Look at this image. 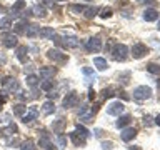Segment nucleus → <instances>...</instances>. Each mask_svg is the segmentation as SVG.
Wrapping results in <instances>:
<instances>
[{
    "instance_id": "13d9d810",
    "label": "nucleus",
    "mask_w": 160,
    "mask_h": 150,
    "mask_svg": "<svg viewBox=\"0 0 160 150\" xmlns=\"http://www.w3.org/2000/svg\"><path fill=\"white\" fill-rule=\"evenodd\" d=\"M157 28L160 30V20H158V23H157Z\"/></svg>"
},
{
    "instance_id": "39448f33",
    "label": "nucleus",
    "mask_w": 160,
    "mask_h": 150,
    "mask_svg": "<svg viewBox=\"0 0 160 150\" xmlns=\"http://www.w3.org/2000/svg\"><path fill=\"white\" fill-rule=\"evenodd\" d=\"M132 55H133V58H137V60H140V58H143L145 55L148 53V47L145 43H142V42H137V43H133L132 45Z\"/></svg>"
},
{
    "instance_id": "f704fd0d",
    "label": "nucleus",
    "mask_w": 160,
    "mask_h": 150,
    "mask_svg": "<svg viewBox=\"0 0 160 150\" xmlns=\"http://www.w3.org/2000/svg\"><path fill=\"white\" fill-rule=\"evenodd\" d=\"M10 27H12V18L10 17L0 18V30H8Z\"/></svg>"
},
{
    "instance_id": "0eeeda50",
    "label": "nucleus",
    "mask_w": 160,
    "mask_h": 150,
    "mask_svg": "<svg viewBox=\"0 0 160 150\" xmlns=\"http://www.w3.org/2000/svg\"><path fill=\"white\" fill-rule=\"evenodd\" d=\"M125 110V105L123 102H120V100H115V102H112L107 107V115H112V117H118V115H122Z\"/></svg>"
},
{
    "instance_id": "dca6fc26",
    "label": "nucleus",
    "mask_w": 160,
    "mask_h": 150,
    "mask_svg": "<svg viewBox=\"0 0 160 150\" xmlns=\"http://www.w3.org/2000/svg\"><path fill=\"white\" fill-rule=\"evenodd\" d=\"M142 17H143L145 22H157L158 17H160V13H158L157 8H147V10L143 12Z\"/></svg>"
},
{
    "instance_id": "a211bd4d",
    "label": "nucleus",
    "mask_w": 160,
    "mask_h": 150,
    "mask_svg": "<svg viewBox=\"0 0 160 150\" xmlns=\"http://www.w3.org/2000/svg\"><path fill=\"white\" fill-rule=\"evenodd\" d=\"M27 55H28V48L25 45H17V50H15V57L18 58V62L25 63L27 62Z\"/></svg>"
},
{
    "instance_id": "09e8293b",
    "label": "nucleus",
    "mask_w": 160,
    "mask_h": 150,
    "mask_svg": "<svg viewBox=\"0 0 160 150\" xmlns=\"http://www.w3.org/2000/svg\"><path fill=\"white\" fill-rule=\"evenodd\" d=\"M137 2H143L147 5H157V0H137Z\"/></svg>"
},
{
    "instance_id": "37998d69",
    "label": "nucleus",
    "mask_w": 160,
    "mask_h": 150,
    "mask_svg": "<svg viewBox=\"0 0 160 150\" xmlns=\"http://www.w3.org/2000/svg\"><path fill=\"white\" fill-rule=\"evenodd\" d=\"M143 125H145V127H150V125H153V118L150 117V115L143 117Z\"/></svg>"
},
{
    "instance_id": "ea45409f",
    "label": "nucleus",
    "mask_w": 160,
    "mask_h": 150,
    "mask_svg": "<svg viewBox=\"0 0 160 150\" xmlns=\"http://www.w3.org/2000/svg\"><path fill=\"white\" fill-rule=\"evenodd\" d=\"M57 142H58V147L60 148L67 147V137H65L63 133H57Z\"/></svg>"
},
{
    "instance_id": "4d7b16f0",
    "label": "nucleus",
    "mask_w": 160,
    "mask_h": 150,
    "mask_svg": "<svg viewBox=\"0 0 160 150\" xmlns=\"http://www.w3.org/2000/svg\"><path fill=\"white\" fill-rule=\"evenodd\" d=\"M157 87H158V92H160V80H157Z\"/></svg>"
},
{
    "instance_id": "7c9ffc66",
    "label": "nucleus",
    "mask_w": 160,
    "mask_h": 150,
    "mask_svg": "<svg viewBox=\"0 0 160 150\" xmlns=\"http://www.w3.org/2000/svg\"><path fill=\"white\" fill-rule=\"evenodd\" d=\"M98 10H100L98 7H87V8L83 10V15H85V18H93L95 15L98 13Z\"/></svg>"
},
{
    "instance_id": "9b49d317",
    "label": "nucleus",
    "mask_w": 160,
    "mask_h": 150,
    "mask_svg": "<svg viewBox=\"0 0 160 150\" xmlns=\"http://www.w3.org/2000/svg\"><path fill=\"white\" fill-rule=\"evenodd\" d=\"M52 143V138H50V133L47 132V130H40L38 132V147H42V148H47L48 145Z\"/></svg>"
},
{
    "instance_id": "8fccbe9b",
    "label": "nucleus",
    "mask_w": 160,
    "mask_h": 150,
    "mask_svg": "<svg viewBox=\"0 0 160 150\" xmlns=\"http://www.w3.org/2000/svg\"><path fill=\"white\" fill-rule=\"evenodd\" d=\"M95 98V92H93V88H90L88 90V100H93Z\"/></svg>"
},
{
    "instance_id": "9d476101",
    "label": "nucleus",
    "mask_w": 160,
    "mask_h": 150,
    "mask_svg": "<svg viewBox=\"0 0 160 150\" xmlns=\"http://www.w3.org/2000/svg\"><path fill=\"white\" fill-rule=\"evenodd\" d=\"M27 7V2L25 0H17V2L13 3V7H12V10H10V15L8 17L10 18H18V17H22V10Z\"/></svg>"
},
{
    "instance_id": "ddd939ff",
    "label": "nucleus",
    "mask_w": 160,
    "mask_h": 150,
    "mask_svg": "<svg viewBox=\"0 0 160 150\" xmlns=\"http://www.w3.org/2000/svg\"><path fill=\"white\" fill-rule=\"evenodd\" d=\"M37 117H38V110H37V107H30L28 108V112L25 113V115H22V122L27 125V123H32L33 120H37Z\"/></svg>"
},
{
    "instance_id": "2eb2a0df",
    "label": "nucleus",
    "mask_w": 160,
    "mask_h": 150,
    "mask_svg": "<svg viewBox=\"0 0 160 150\" xmlns=\"http://www.w3.org/2000/svg\"><path fill=\"white\" fill-rule=\"evenodd\" d=\"M68 138L72 140V143L75 145V147H85V143H87V138L82 137V135L77 133V132H70Z\"/></svg>"
},
{
    "instance_id": "7ed1b4c3",
    "label": "nucleus",
    "mask_w": 160,
    "mask_h": 150,
    "mask_svg": "<svg viewBox=\"0 0 160 150\" xmlns=\"http://www.w3.org/2000/svg\"><path fill=\"white\" fill-rule=\"evenodd\" d=\"M80 102V97H78V93L75 92V90H72V92H68L67 93V97L63 98V102H62V107L67 110V108H72V107H77Z\"/></svg>"
},
{
    "instance_id": "6ab92c4d",
    "label": "nucleus",
    "mask_w": 160,
    "mask_h": 150,
    "mask_svg": "<svg viewBox=\"0 0 160 150\" xmlns=\"http://www.w3.org/2000/svg\"><path fill=\"white\" fill-rule=\"evenodd\" d=\"M93 65L98 72H105V70L108 68V62H107V58H103V57H93Z\"/></svg>"
},
{
    "instance_id": "de8ad7c7",
    "label": "nucleus",
    "mask_w": 160,
    "mask_h": 150,
    "mask_svg": "<svg viewBox=\"0 0 160 150\" xmlns=\"http://www.w3.org/2000/svg\"><path fill=\"white\" fill-rule=\"evenodd\" d=\"M93 135H95L97 138H100V137L103 135V130H102V128H95V130H93Z\"/></svg>"
},
{
    "instance_id": "c03bdc74",
    "label": "nucleus",
    "mask_w": 160,
    "mask_h": 150,
    "mask_svg": "<svg viewBox=\"0 0 160 150\" xmlns=\"http://www.w3.org/2000/svg\"><path fill=\"white\" fill-rule=\"evenodd\" d=\"M102 148L103 150H112L113 148V143L112 142H102Z\"/></svg>"
},
{
    "instance_id": "473e14b6",
    "label": "nucleus",
    "mask_w": 160,
    "mask_h": 150,
    "mask_svg": "<svg viewBox=\"0 0 160 150\" xmlns=\"http://www.w3.org/2000/svg\"><path fill=\"white\" fill-rule=\"evenodd\" d=\"M147 72L152 73V75H160V65L155 63V62H150L147 65Z\"/></svg>"
},
{
    "instance_id": "cd10ccee",
    "label": "nucleus",
    "mask_w": 160,
    "mask_h": 150,
    "mask_svg": "<svg viewBox=\"0 0 160 150\" xmlns=\"http://www.w3.org/2000/svg\"><path fill=\"white\" fill-rule=\"evenodd\" d=\"M42 112H43V115H52V113L55 112V103L52 102V100L45 102V103L42 105Z\"/></svg>"
},
{
    "instance_id": "b1692460",
    "label": "nucleus",
    "mask_w": 160,
    "mask_h": 150,
    "mask_svg": "<svg viewBox=\"0 0 160 150\" xmlns=\"http://www.w3.org/2000/svg\"><path fill=\"white\" fill-rule=\"evenodd\" d=\"M32 13L35 15V17H38V18H45V17H47V8H45L43 5L37 3V5H33V7H32Z\"/></svg>"
},
{
    "instance_id": "393cba45",
    "label": "nucleus",
    "mask_w": 160,
    "mask_h": 150,
    "mask_svg": "<svg viewBox=\"0 0 160 150\" xmlns=\"http://www.w3.org/2000/svg\"><path fill=\"white\" fill-rule=\"evenodd\" d=\"M75 132L80 133V135H82V137H85V138H90V137H92V132H90V130L85 127V125H82V123H77V125H75Z\"/></svg>"
},
{
    "instance_id": "3c124183",
    "label": "nucleus",
    "mask_w": 160,
    "mask_h": 150,
    "mask_svg": "<svg viewBox=\"0 0 160 150\" xmlns=\"http://www.w3.org/2000/svg\"><path fill=\"white\" fill-rule=\"evenodd\" d=\"M153 123H155V125H158V127H160V113H158L157 117L153 118Z\"/></svg>"
},
{
    "instance_id": "58836bf2",
    "label": "nucleus",
    "mask_w": 160,
    "mask_h": 150,
    "mask_svg": "<svg viewBox=\"0 0 160 150\" xmlns=\"http://www.w3.org/2000/svg\"><path fill=\"white\" fill-rule=\"evenodd\" d=\"M98 15H100V18H108V17H112V8L110 7H105V8H102V10H98Z\"/></svg>"
},
{
    "instance_id": "603ef678",
    "label": "nucleus",
    "mask_w": 160,
    "mask_h": 150,
    "mask_svg": "<svg viewBox=\"0 0 160 150\" xmlns=\"http://www.w3.org/2000/svg\"><path fill=\"white\" fill-rule=\"evenodd\" d=\"M45 150H58V148H57V145H52V143H50V145H48V147L45 148Z\"/></svg>"
},
{
    "instance_id": "aec40b11",
    "label": "nucleus",
    "mask_w": 160,
    "mask_h": 150,
    "mask_svg": "<svg viewBox=\"0 0 160 150\" xmlns=\"http://www.w3.org/2000/svg\"><path fill=\"white\" fill-rule=\"evenodd\" d=\"M130 122H132V117H130L128 113H125V115H118V120L115 122V127L117 128H125V127H128Z\"/></svg>"
},
{
    "instance_id": "f03ea898",
    "label": "nucleus",
    "mask_w": 160,
    "mask_h": 150,
    "mask_svg": "<svg viewBox=\"0 0 160 150\" xmlns=\"http://www.w3.org/2000/svg\"><path fill=\"white\" fill-rule=\"evenodd\" d=\"M152 88L147 87V85H138V87L133 88V98L135 100H148L152 97Z\"/></svg>"
},
{
    "instance_id": "a19ab883",
    "label": "nucleus",
    "mask_w": 160,
    "mask_h": 150,
    "mask_svg": "<svg viewBox=\"0 0 160 150\" xmlns=\"http://www.w3.org/2000/svg\"><path fill=\"white\" fill-rule=\"evenodd\" d=\"M5 143H7V147H13V148H15V147H20V142H18L17 137H8Z\"/></svg>"
},
{
    "instance_id": "5fc2aeb1",
    "label": "nucleus",
    "mask_w": 160,
    "mask_h": 150,
    "mask_svg": "<svg viewBox=\"0 0 160 150\" xmlns=\"http://www.w3.org/2000/svg\"><path fill=\"white\" fill-rule=\"evenodd\" d=\"M42 2H43L45 5H52V3H53V0H42Z\"/></svg>"
},
{
    "instance_id": "c85d7f7f",
    "label": "nucleus",
    "mask_w": 160,
    "mask_h": 150,
    "mask_svg": "<svg viewBox=\"0 0 160 150\" xmlns=\"http://www.w3.org/2000/svg\"><path fill=\"white\" fill-rule=\"evenodd\" d=\"M82 73L87 77L88 82H95V80H97V75H95L93 68H90V67H83V68H82Z\"/></svg>"
},
{
    "instance_id": "6e6d98bb",
    "label": "nucleus",
    "mask_w": 160,
    "mask_h": 150,
    "mask_svg": "<svg viewBox=\"0 0 160 150\" xmlns=\"http://www.w3.org/2000/svg\"><path fill=\"white\" fill-rule=\"evenodd\" d=\"M128 150H142L140 147H137V145H135V147H128Z\"/></svg>"
},
{
    "instance_id": "bf43d9fd",
    "label": "nucleus",
    "mask_w": 160,
    "mask_h": 150,
    "mask_svg": "<svg viewBox=\"0 0 160 150\" xmlns=\"http://www.w3.org/2000/svg\"><path fill=\"white\" fill-rule=\"evenodd\" d=\"M53 2H65V0H53Z\"/></svg>"
},
{
    "instance_id": "5701e85b",
    "label": "nucleus",
    "mask_w": 160,
    "mask_h": 150,
    "mask_svg": "<svg viewBox=\"0 0 160 150\" xmlns=\"http://www.w3.org/2000/svg\"><path fill=\"white\" fill-rule=\"evenodd\" d=\"M65 125H67V120H65L63 117H60V118H57V120H53L52 130H53L55 133H62V130H63Z\"/></svg>"
},
{
    "instance_id": "72a5a7b5",
    "label": "nucleus",
    "mask_w": 160,
    "mask_h": 150,
    "mask_svg": "<svg viewBox=\"0 0 160 150\" xmlns=\"http://www.w3.org/2000/svg\"><path fill=\"white\" fill-rule=\"evenodd\" d=\"M35 148H37V147H35L33 140H30V138H27L25 142L20 143V150H35Z\"/></svg>"
},
{
    "instance_id": "79ce46f5",
    "label": "nucleus",
    "mask_w": 160,
    "mask_h": 150,
    "mask_svg": "<svg viewBox=\"0 0 160 150\" xmlns=\"http://www.w3.org/2000/svg\"><path fill=\"white\" fill-rule=\"evenodd\" d=\"M85 10L83 5H80V3H73V5H70V12L72 13H82Z\"/></svg>"
},
{
    "instance_id": "412c9836",
    "label": "nucleus",
    "mask_w": 160,
    "mask_h": 150,
    "mask_svg": "<svg viewBox=\"0 0 160 150\" xmlns=\"http://www.w3.org/2000/svg\"><path fill=\"white\" fill-rule=\"evenodd\" d=\"M38 32H40V27H38L37 23H28L27 28H25V35H27L28 38L38 37Z\"/></svg>"
},
{
    "instance_id": "6e6552de",
    "label": "nucleus",
    "mask_w": 160,
    "mask_h": 150,
    "mask_svg": "<svg viewBox=\"0 0 160 150\" xmlns=\"http://www.w3.org/2000/svg\"><path fill=\"white\" fill-rule=\"evenodd\" d=\"M0 40H2V43H3V47H5V48H13V47H17V45H18L17 35H15V33H10V32L3 33Z\"/></svg>"
},
{
    "instance_id": "bb28decb",
    "label": "nucleus",
    "mask_w": 160,
    "mask_h": 150,
    "mask_svg": "<svg viewBox=\"0 0 160 150\" xmlns=\"http://www.w3.org/2000/svg\"><path fill=\"white\" fill-rule=\"evenodd\" d=\"M38 78H40L38 75L28 73V75H27V85H28L30 88H37V87H38V83H40V82H38Z\"/></svg>"
},
{
    "instance_id": "20e7f679",
    "label": "nucleus",
    "mask_w": 160,
    "mask_h": 150,
    "mask_svg": "<svg viewBox=\"0 0 160 150\" xmlns=\"http://www.w3.org/2000/svg\"><path fill=\"white\" fill-rule=\"evenodd\" d=\"M85 50H87L88 53H97L102 50V40L100 37H90L87 40V43H85Z\"/></svg>"
},
{
    "instance_id": "e433bc0d",
    "label": "nucleus",
    "mask_w": 160,
    "mask_h": 150,
    "mask_svg": "<svg viewBox=\"0 0 160 150\" xmlns=\"http://www.w3.org/2000/svg\"><path fill=\"white\" fill-rule=\"evenodd\" d=\"M130 77H132V73H130V72H122L118 75V82L122 85H127L130 82Z\"/></svg>"
},
{
    "instance_id": "4c0bfd02",
    "label": "nucleus",
    "mask_w": 160,
    "mask_h": 150,
    "mask_svg": "<svg viewBox=\"0 0 160 150\" xmlns=\"http://www.w3.org/2000/svg\"><path fill=\"white\" fill-rule=\"evenodd\" d=\"M113 95H115V88L113 87H107V88L102 90V100L110 98V97H113Z\"/></svg>"
},
{
    "instance_id": "c9c22d12",
    "label": "nucleus",
    "mask_w": 160,
    "mask_h": 150,
    "mask_svg": "<svg viewBox=\"0 0 160 150\" xmlns=\"http://www.w3.org/2000/svg\"><path fill=\"white\" fill-rule=\"evenodd\" d=\"M78 117H80V120H82L83 123H92V122H93V113H92V112H88V110H87L85 113L78 115Z\"/></svg>"
},
{
    "instance_id": "c756f323",
    "label": "nucleus",
    "mask_w": 160,
    "mask_h": 150,
    "mask_svg": "<svg viewBox=\"0 0 160 150\" xmlns=\"http://www.w3.org/2000/svg\"><path fill=\"white\" fill-rule=\"evenodd\" d=\"M27 25H28V22L25 18H22L20 22H17L13 25L15 27V33H25V28H27Z\"/></svg>"
},
{
    "instance_id": "f257e3e1",
    "label": "nucleus",
    "mask_w": 160,
    "mask_h": 150,
    "mask_svg": "<svg viewBox=\"0 0 160 150\" xmlns=\"http://www.w3.org/2000/svg\"><path fill=\"white\" fill-rule=\"evenodd\" d=\"M112 55L117 62H125L128 58V47L123 43H115L112 48Z\"/></svg>"
},
{
    "instance_id": "a878e982",
    "label": "nucleus",
    "mask_w": 160,
    "mask_h": 150,
    "mask_svg": "<svg viewBox=\"0 0 160 150\" xmlns=\"http://www.w3.org/2000/svg\"><path fill=\"white\" fill-rule=\"evenodd\" d=\"M53 87H55V80L52 78H45L40 83V90H43V92H50V90H53Z\"/></svg>"
},
{
    "instance_id": "1a4fd4ad",
    "label": "nucleus",
    "mask_w": 160,
    "mask_h": 150,
    "mask_svg": "<svg viewBox=\"0 0 160 150\" xmlns=\"http://www.w3.org/2000/svg\"><path fill=\"white\" fill-rule=\"evenodd\" d=\"M47 57L50 60H53V62H57V63H65L68 60V57L65 53H62L58 48H50L48 52H47Z\"/></svg>"
},
{
    "instance_id": "423d86ee",
    "label": "nucleus",
    "mask_w": 160,
    "mask_h": 150,
    "mask_svg": "<svg viewBox=\"0 0 160 150\" xmlns=\"http://www.w3.org/2000/svg\"><path fill=\"white\" fill-rule=\"evenodd\" d=\"M2 85H3V88L7 90V92H10V93H15L20 88L18 80L13 78V77H3L2 78Z\"/></svg>"
},
{
    "instance_id": "a18cd8bd",
    "label": "nucleus",
    "mask_w": 160,
    "mask_h": 150,
    "mask_svg": "<svg viewBox=\"0 0 160 150\" xmlns=\"http://www.w3.org/2000/svg\"><path fill=\"white\" fill-rule=\"evenodd\" d=\"M57 97H58V93H57V92H53V90H50V92L47 93V98H48V100H55Z\"/></svg>"
},
{
    "instance_id": "49530a36",
    "label": "nucleus",
    "mask_w": 160,
    "mask_h": 150,
    "mask_svg": "<svg viewBox=\"0 0 160 150\" xmlns=\"http://www.w3.org/2000/svg\"><path fill=\"white\" fill-rule=\"evenodd\" d=\"M87 110H88V105H87V103H82V105H80V108H78V115L85 113Z\"/></svg>"
},
{
    "instance_id": "f3484780",
    "label": "nucleus",
    "mask_w": 160,
    "mask_h": 150,
    "mask_svg": "<svg viewBox=\"0 0 160 150\" xmlns=\"http://www.w3.org/2000/svg\"><path fill=\"white\" fill-rule=\"evenodd\" d=\"M55 73H57V68H55V67H40V70H38V77L42 80L53 78Z\"/></svg>"
},
{
    "instance_id": "4468645a",
    "label": "nucleus",
    "mask_w": 160,
    "mask_h": 150,
    "mask_svg": "<svg viewBox=\"0 0 160 150\" xmlns=\"http://www.w3.org/2000/svg\"><path fill=\"white\" fill-rule=\"evenodd\" d=\"M135 137H137V130L133 127H125L122 130V133H120V138H122L123 142H130V140H133Z\"/></svg>"
},
{
    "instance_id": "4be33fe9",
    "label": "nucleus",
    "mask_w": 160,
    "mask_h": 150,
    "mask_svg": "<svg viewBox=\"0 0 160 150\" xmlns=\"http://www.w3.org/2000/svg\"><path fill=\"white\" fill-rule=\"evenodd\" d=\"M38 37L40 38H45V40H52L55 37V30L52 27H43V28H40Z\"/></svg>"
},
{
    "instance_id": "f8f14e48",
    "label": "nucleus",
    "mask_w": 160,
    "mask_h": 150,
    "mask_svg": "<svg viewBox=\"0 0 160 150\" xmlns=\"http://www.w3.org/2000/svg\"><path fill=\"white\" fill-rule=\"evenodd\" d=\"M62 42H63V47H67V48H77L80 45V40L75 35H63Z\"/></svg>"
},
{
    "instance_id": "2f4dec72",
    "label": "nucleus",
    "mask_w": 160,
    "mask_h": 150,
    "mask_svg": "<svg viewBox=\"0 0 160 150\" xmlns=\"http://www.w3.org/2000/svg\"><path fill=\"white\" fill-rule=\"evenodd\" d=\"M25 112H27V107H25L23 103L13 105V115H17V117H22V115H25Z\"/></svg>"
},
{
    "instance_id": "052dcab7",
    "label": "nucleus",
    "mask_w": 160,
    "mask_h": 150,
    "mask_svg": "<svg viewBox=\"0 0 160 150\" xmlns=\"http://www.w3.org/2000/svg\"><path fill=\"white\" fill-rule=\"evenodd\" d=\"M83 2H90V0H83Z\"/></svg>"
},
{
    "instance_id": "680f3d73",
    "label": "nucleus",
    "mask_w": 160,
    "mask_h": 150,
    "mask_svg": "<svg viewBox=\"0 0 160 150\" xmlns=\"http://www.w3.org/2000/svg\"><path fill=\"white\" fill-rule=\"evenodd\" d=\"M0 133H2V128H0Z\"/></svg>"
},
{
    "instance_id": "864d4df0",
    "label": "nucleus",
    "mask_w": 160,
    "mask_h": 150,
    "mask_svg": "<svg viewBox=\"0 0 160 150\" xmlns=\"http://www.w3.org/2000/svg\"><path fill=\"white\" fill-rule=\"evenodd\" d=\"M32 72V65H28V67H25V73H30Z\"/></svg>"
}]
</instances>
